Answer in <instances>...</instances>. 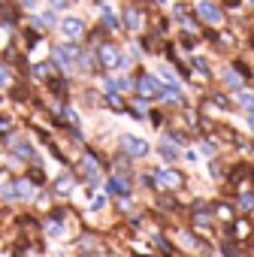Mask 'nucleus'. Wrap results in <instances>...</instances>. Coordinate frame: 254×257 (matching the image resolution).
<instances>
[{
    "label": "nucleus",
    "mask_w": 254,
    "mask_h": 257,
    "mask_svg": "<svg viewBox=\"0 0 254 257\" xmlns=\"http://www.w3.org/2000/svg\"><path fill=\"white\" fill-rule=\"evenodd\" d=\"M19 4H25V7H34V4H37V0H19Z\"/></svg>",
    "instance_id": "24"
},
{
    "label": "nucleus",
    "mask_w": 254,
    "mask_h": 257,
    "mask_svg": "<svg viewBox=\"0 0 254 257\" xmlns=\"http://www.w3.org/2000/svg\"><path fill=\"white\" fill-rule=\"evenodd\" d=\"M103 22H106V28H118V19L112 10H103Z\"/></svg>",
    "instance_id": "18"
},
{
    "label": "nucleus",
    "mask_w": 254,
    "mask_h": 257,
    "mask_svg": "<svg viewBox=\"0 0 254 257\" xmlns=\"http://www.w3.org/2000/svg\"><path fill=\"white\" fill-rule=\"evenodd\" d=\"M40 22H43V28H55V25H58V19H55V13H52V10H49V13H43V19H40Z\"/></svg>",
    "instance_id": "17"
},
{
    "label": "nucleus",
    "mask_w": 254,
    "mask_h": 257,
    "mask_svg": "<svg viewBox=\"0 0 254 257\" xmlns=\"http://www.w3.org/2000/svg\"><path fill=\"white\" fill-rule=\"evenodd\" d=\"M16 155H19V158H31V161H34V149H31L28 143H19V146H16Z\"/></svg>",
    "instance_id": "14"
},
{
    "label": "nucleus",
    "mask_w": 254,
    "mask_h": 257,
    "mask_svg": "<svg viewBox=\"0 0 254 257\" xmlns=\"http://www.w3.org/2000/svg\"><path fill=\"white\" fill-rule=\"evenodd\" d=\"M239 209H245V212L254 209V194H242V197H239Z\"/></svg>",
    "instance_id": "16"
},
{
    "label": "nucleus",
    "mask_w": 254,
    "mask_h": 257,
    "mask_svg": "<svg viewBox=\"0 0 254 257\" xmlns=\"http://www.w3.org/2000/svg\"><path fill=\"white\" fill-rule=\"evenodd\" d=\"M100 4H103V0H100Z\"/></svg>",
    "instance_id": "27"
},
{
    "label": "nucleus",
    "mask_w": 254,
    "mask_h": 257,
    "mask_svg": "<svg viewBox=\"0 0 254 257\" xmlns=\"http://www.w3.org/2000/svg\"><path fill=\"white\" fill-rule=\"evenodd\" d=\"M61 31H64L67 40H79V37L85 34V22H82L79 16H67V19L61 22Z\"/></svg>",
    "instance_id": "3"
},
{
    "label": "nucleus",
    "mask_w": 254,
    "mask_h": 257,
    "mask_svg": "<svg viewBox=\"0 0 254 257\" xmlns=\"http://www.w3.org/2000/svg\"><path fill=\"white\" fill-rule=\"evenodd\" d=\"M97 61H100L106 70H115V67L121 64V55H118V49H115V46H100V52H97Z\"/></svg>",
    "instance_id": "5"
},
{
    "label": "nucleus",
    "mask_w": 254,
    "mask_h": 257,
    "mask_svg": "<svg viewBox=\"0 0 254 257\" xmlns=\"http://www.w3.org/2000/svg\"><path fill=\"white\" fill-rule=\"evenodd\" d=\"M124 16H127V19H124V28H127V31H140V28H143V13H140V10L131 7Z\"/></svg>",
    "instance_id": "7"
},
{
    "label": "nucleus",
    "mask_w": 254,
    "mask_h": 257,
    "mask_svg": "<svg viewBox=\"0 0 254 257\" xmlns=\"http://www.w3.org/2000/svg\"><path fill=\"white\" fill-rule=\"evenodd\" d=\"M197 16H200L206 25H221V22H224V13L212 4V0H200V4H197Z\"/></svg>",
    "instance_id": "2"
},
{
    "label": "nucleus",
    "mask_w": 254,
    "mask_h": 257,
    "mask_svg": "<svg viewBox=\"0 0 254 257\" xmlns=\"http://www.w3.org/2000/svg\"><path fill=\"white\" fill-rule=\"evenodd\" d=\"M155 4H164V0H155Z\"/></svg>",
    "instance_id": "25"
},
{
    "label": "nucleus",
    "mask_w": 254,
    "mask_h": 257,
    "mask_svg": "<svg viewBox=\"0 0 254 257\" xmlns=\"http://www.w3.org/2000/svg\"><path fill=\"white\" fill-rule=\"evenodd\" d=\"M224 82H227L230 88H236V91H242V85H245V82H242V76H239L236 70H224Z\"/></svg>",
    "instance_id": "10"
},
{
    "label": "nucleus",
    "mask_w": 254,
    "mask_h": 257,
    "mask_svg": "<svg viewBox=\"0 0 254 257\" xmlns=\"http://www.w3.org/2000/svg\"><path fill=\"white\" fill-rule=\"evenodd\" d=\"M248 4H251V7H254V0H248Z\"/></svg>",
    "instance_id": "26"
},
{
    "label": "nucleus",
    "mask_w": 254,
    "mask_h": 257,
    "mask_svg": "<svg viewBox=\"0 0 254 257\" xmlns=\"http://www.w3.org/2000/svg\"><path fill=\"white\" fill-rule=\"evenodd\" d=\"M103 206H106V197H103V194H100V197H97V200H94V203H91V209H103Z\"/></svg>",
    "instance_id": "20"
},
{
    "label": "nucleus",
    "mask_w": 254,
    "mask_h": 257,
    "mask_svg": "<svg viewBox=\"0 0 254 257\" xmlns=\"http://www.w3.org/2000/svg\"><path fill=\"white\" fill-rule=\"evenodd\" d=\"M248 127H251V131H254V112L248 115Z\"/></svg>",
    "instance_id": "23"
},
{
    "label": "nucleus",
    "mask_w": 254,
    "mask_h": 257,
    "mask_svg": "<svg viewBox=\"0 0 254 257\" xmlns=\"http://www.w3.org/2000/svg\"><path fill=\"white\" fill-rule=\"evenodd\" d=\"M49 4H52V7H64V4H67V0H49Z\"/></svg>",
    "instance_id": "22"
},
{
    "label": "nucleus",
    "mask_w": 254,
    "mask_h": 257,
    "mask_svg": "<svg viewBox=\"0 0 254 257\" xmlns=\"http://www.w3.org/2000/svg\"><path fill=\"white\" fill-rule=\"evenodd\" d=\"M46 233H49V236H61V233H64L61 221H46Z\"/></svg>",
    "instance_id": "15"
},
{
    "label": "nucleus",
    "mask_w": 254,
    "mask_h": 257,
    "mask_svg": "<svg viewBox=\"0 0 254 257\" xmlns=\"http://www.w3.org/2000/svg\"><path fill=\"white\" fill-rule=\"evenodd\" d=\"M155 179H158L164 188H170V191L182 188V176H179L176 170H158V173H155Z\"/></svg>",
    "instance_id": "6"
},
{
    "label": "nucleus",
    "mask_w": 254,
    "mask_h": 257,
    "mask_svg": "<svg viewBox=\"0 0 254 257\" xmlns=\"http://www.w3.org/2000/svg\"><path fill=\"white\" fill-rule=\"evenodd\" d=\"M31 194H34V188H31V182H28V179L16 182V197H31Z\"/></svg>",
    "instance_id": "13"
},
{
    "label": "nucleus",
    "mask_w": 254,
    "mask_h": 257,
    "mask_svg": "<svg viewBox=\"0 0 254 257\" xmlns=\"http://www.w3.org/2000/svg\"><path fill=\"white\" fill-rule=\"evenodd\" d=\"M10 79H13L10 70H7V67H0V85H10Z\"/></svg>",
    "instance_id": "19"
},
{
    "label": "nucleus",
    "mask_w": 254,
    "mask_h": 257,
    "mask_svg": "<svg viewBox=\"0 0 254 257\" xmlns=\"http://www.w3.org/2000/svg\"><path fill=\"white\" fill-rule=\"evenodd\" d=\"M137 88H140V94H143V97H161L167 85H161L155 76H143V79L137 82Z\"/></svg>",
    "instance_id": "4"
},
{
    "label": "nucleus",
    "mask_w": 254,
    "mask_h": 257,
    "mask_svg": "<svg viewBox=\"0 0 254 257\" xmlns=\"http://www.w3.org/2000/svg\"><path fill=\"white\" fill-rule=\"evenodd\" d=\"M161 155H164L167 161H176V158H179V149H176V143H173L170 137H167V140L161 143Z\"/></svg>",
    "instance_id": "9"
},
{
    "label": "nucleus",
    "mask_w": 254,
    "mask_h": 257,
    "mask_svg": "<svg viewBox=\"0 0 254 257\" xmlns=\"http://www.w3.org/2000/svg\"><path fill=\"white\" fill-rule=\"evenodd\" d=\"M55 191H58V194H70V191H73V176H61V179L55 182Z\"/></svg>",
    "instance_id": "11"
},
{
    "label": "nucleus",
    "mask_w": 254,
    "mask_h": 257,
    "mask_svg": "<svg viewBox=\"0 0 254 257\" xmlns=\"http://www.w3.org/2000/svg\"><path fill=\"white\" fill-rule=\"evenodd\" d=\"M209 170H212V176H215V179H221V167H218L215 161H212V167H209Z\"/></svg>",
    "instance_id": "21"
},
{
    "label": "nucleus",
    "mask_w": 254,
    "mask_h": 257,
    "mask_svg": "<svg viewBox=\"0 0 254 257\" xmlns=\"http://www.w3.org/2000/svg\"><path fill=\"white\" fill-rule=\"evenodd\" d=\"M121 149L131 155V158H146L149 155V143L140 140V137H134V134H124L121 137Z\"/></svg>",
    "instance_id": "1"
},
{
    "label": "nucleus",
    "mask_w": 254,
    "mask_h": 257,
    "mask_svg": "<svg viewBox=\"0 0 254 257\" xmlns=\"http://www.w3.org/2000/svg\"><path fill=\"white\" fill-rule=\"evenodd\" d=\"M236 100H239V106H245L248 112H254V94H248V91H239V94H236Z\"/></svg>",
    "instance_id": "12"
},
{
    "label": "nucleus",
    "mask_w": 254,
    "mask_h": 257,
    "mask_svg": "<svg viewBox=\"0 0 254 257\" xmlns=\"http://www.w3.org/2000/svg\"><path fill=\"white\" fill-rule=\"evenodd\" d=\"M109 191L112 194H131V182L121 179V176H115V179H109Z\"/></svg>",
    "instance_id": "8"
}]
</instances>
